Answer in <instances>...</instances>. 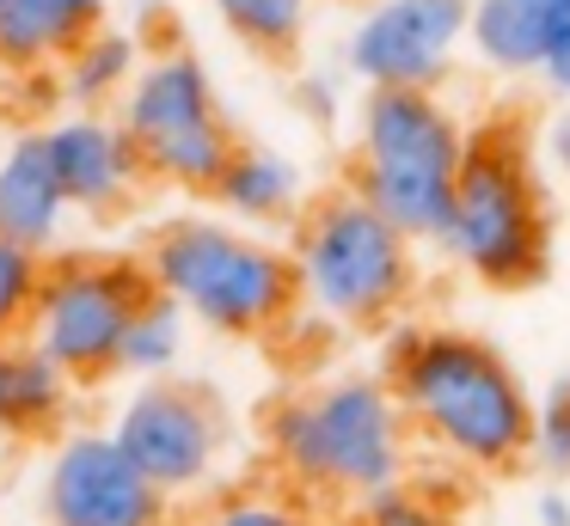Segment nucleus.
I'll use <instances>...</instances> for the list:
<instances>
[{"label": "nucleus", "mask_w": 570, "mask_h": 526, "mask_svg": "<svg viewBox=\"0 0 570 526\" xmlns=\"http://www.w3.org/2000/svg\"><path fill=\"white\" fill-rule=\"evenodd\" d=\"M411 435L466 472H515L533 459L540 398L497 343L460 325H399L381 361Z\"/></svg>", "instance_id": "f257e3e1"}, {"label": "nucleus", "mask_w": 570, "mask_h": 526, "mask_svg": "<svg viewBox=\"0 0 570 526\" xmlns=\"http://www.w3.org/2000/svg\"><path fill=\"white\" fill-rule=\"evenodd\" d=\"M271 459L301 496L368 502L405 484L411 423L399 410L386 374H332L288 391L264 423Z\"/></svg>", "instance_id": "f03ea898"}, {"label": "nucleus", "mask_w": 570, "mask_h": 526, "mask_svg": "<svg viewBox=\"0 0 570 526\" xmlns=\"http://www.w3.org/2000/svg\"><path fill=\"white\" fill-rule=\"evenodd\" d=\"M435 251L491 294H521L552 269V202L540 183V153L515 117L472 129Z\"/></svg>", "instance_id": "7ed1b4c3"}, {"label": "nucleus", "mask_w": 570, "mask_h": 526, "mask_svg": "<svg viewBox=\"0 0 570 526\" xmlns=\"http://www.w3.org/2000/svg\"><path fill=\"white\" fill-rule=\"evenodd\" d=\"M141 264H148L154 288L215 337H271L301 306V276L288 245L227 220L222 208L160 220Z\"/></svg>", "instance_id": "20e7f679"}, {"label": "nucleus", "mask_w": 570, "mask_h": 526, "mask_svg": "<svg viewBox=\"0 0 570 526\" xmlns=\"http://www.w3.org/2000/svg\"><path fill=\"white\" fill-rule=\"evenodd\" d=\"M423 239L381 215L356 183L313 196L288 227V257L301 276V306L337 330H386L423 281Z\"/></svg>", "instance_id": "39448f33"}, {"label": "nucleus", "mask_w": 570, "mask_h": 526, "mask_svg": "<svg viewBox=\"0 0 570 526\" xmlns=\"http://www.w3.org/2000/svg\"><path fill=\"white\" fill-rule=\"evenodd\" d=\"M472 129L442 86H362L350 135V183L411 239L435 245L466 166Z\"/></svg>", "instance_id": "423d86ee"}, {"label": "nucleus", "mask_w": 570, "mask_h": 526, "mask_svg": "<svg viewBox=\"0 0 570 526\" xmlns=\"http://www.w3.org/2000/svg\"><path fill=\"white\" fill-rule=\"evenodd\" d=\"M117 122L129 129L148 178L185 196H209L215 178L227 171V159L239 153L234 117L215 92L209 61L185 43L148 49L141 73L117 98Z\"/></svg>", "instance_id": "0eeeda50"}, {"label": "nucleus", "mask_w": 570, "mask_h": 526, "mask_svg": "<svg viewBox=\"0 0 570 526\" xmlns=\"http://www.w3.org/2000/svg\"><path fill=\"white\" fill-rule=\"evenodd\" d=\"M148 300L154 276L136 257H56L43 264L26 343L50 355L75 386H92L117 374L124 337Z\"/></svg>", "instance_id": "6e6552de"}, {"label": "nucleus", "mask_w": 570, "mask_h": 526, "mask_svg": "<svg viewBox=\"0 0 570 526\" xmlns=\"http://www.w3.org/2000/svg\"><path fill=\"white\" fill-rule=\"evenodd\" d=\"M111 435L124 453L166 489V496H203L227 459V416L190 379H136L111 410Z\"/></svg>", "instance_id": "1a4fd4ad"}, {"label": "nucleus", "mask_w": 570, "mask_h": 526, "mask_svg": "<svg viewBox=\"0 0 570 526\" xmlns=\"http://www.w3.org/2000/svg\"><path fill=\"white\" fill-rule=\"evenodd\" d=\"M472 0H362L344 31V73L362 86H442L466 56Z\"/></svg>", "instance_id": "9d476101"}, {"label": "nucleus", "mask_w": 570, "mask_h": 526, "mask_svg": "<svg viewBox=\"0 0 570 526\" xmlns=\"http://www.w3.org/2000/svg\"><path fill=\"white\" fill-rule=\"evenodd\" d=\"M50 526H173V496L124 453L111 428H75L43 459Z\"/></svg>", "instance_id": "9b49d317"}, {"label": "nucleus", "mask_w": 570, "mask_h": 526, "mask_svg": "<svg viewBox=\"0 0 570 526\" xmlns=\"http://www.w3.org/2000/svg\"><path fill=\"white\" fill-rule=\"evenodd\" d=\"M43 141H50L56 178H62L75 215H87V220L124 215L141 196V183H154L141 153H136V141H129V129L117 122V110H75L68 105L62 117L43 122Z\"/></svg>", "instance_id": "f8f14e48"}, {"label": "nucleus", "mask_w": 570, "mask_h": 526, "mask_svg": "<svg viewBox=\"0 0 570 526\" xmlns=\"http://www.w3.org/2000/svg\"><path fill=\"white\" fill-rule=\"evenodd\" d=\"M68 220H75V202L56 178L50 141H43V129H19L0 147V239L50 257L62 245Z\"/></svg>", "instance_id": "ddd939ff"}, {"label": "nucleus", "mask_w": 570, "mask_h": 526, "mask_svg": "<svg viewBox=\"0 0 570 526\" xmlns=\"http://www.w3.org/2000/svg\"><path fill=\"white\" fill-rule=\"evenodd\" d=\"M570 37V0H472L466 56L503 80H540Z\"/></svg>", "instance_id": "4468645a"}, {"label": "nucleus", "mask_w": 570, "mask_h": 526, "mask_svg": "<svg viewBox=\"0 0 570 526\" xmlns=\"http://www.w3.org/2000/svg\"><path fill=\"white\" fill-rule=\"evenodd\" d=\"M99 24L111 0H0V73H56Z\"/></svg>", "instance_id": "2eb2a0df"}, {"label": "nucleus", "mask_w": 570, "mask_h": 526, "mask_svg": "<svg viewBox=\"0 0 570 526\" xmlns=\"http://www.w3.org/2000/svg\"><path fill=\"white\" fill-rule=\"evenodd\" d=\"M209 202L222 208L227 220H239V227H295L301 215H307V171L295 166L288 153H276V147H246L239 141V153L227 159V171L215 178Z\"/></svg>", "instance_id": "dca6fc26"}, {"label": "nucleus", "mask_w": 570, "mask_h": 526, "mask_svg": "<svg viewBox=\"0 0 570 526\" xmlns=\"http://www.w3.org/2000/svg\"><path fill=\"white\" fill-rule=\"evenodd\" d=\"M68 404H75V379L43 349H31L26 337L0 349V440L50 435L68 416Z\"/></svg>", "instance_id": "f3484780"}, {"label": "nucleus", "mask_w": 570, "mask_h": 526, "mask_svg": "<svg viewBox=\"0 0 570 526\" xmlns=\"http://www.w3.org/2000/svg\"><path fill=\"white\" fill-rule=\"evenodd\" d=\"M141 61H148V49H141L136 31L99 24V31L56 68V86H62V98L75 110H117V98L129 92V80L141 73Z\"/></svg>", "instance_id": "a211bd4d"}, {"label": "nucleus", "mask_w": 570, "mask_h": 526, "mask_svg": "<svg viewBox=\"0 0 570 526\" xmlns=\"http://www.w3.org/2000/svg\"><path fill=\"white\" fill-rule=\"evenodd\" d=\"M185 349H190V312L173 306L160 288H154V300L136 312V325H129V337H124V361H117V374L160 379V374H173V367L185 361Z\"/></svg>", "instance_id": "6ab92c4d"}, {"label": "nucleus", "mask_w": 570, "mask_h": 526, "mask_svg": "<svg viewBox=\"0 0 570 526\" xmlns=\"http://www.w3.org/2000/svg\"><path fill=\"white\" fill-rule=\"evenodd\" d=\"M215 12L258 56H295L313 19V7H301V0H215Z\"/></svg>", "instance_id": "aec40b11"}, {"label": "nucleus", "mask_w": 570, "mask_h": 526, "mask_svg": "<svg viewBox=\"0 0 570 526\" xmlns=\"http://www.w3.org/2000/svg\"><path fill=\"white\" fill-rule=\"evenodd\" d=\"M185 526H313V514L283 489H227L209 508H197Z\"/></svg>", "instance_id": "412c9836"}, {"label": "nucleus", "mask_w": 570, "mask_h": 526, "mask_svg": "<svg viewBox=\"0 0 570 526\" xmlns=\"http://www.w3.org/2000/svg\"><path fill=\"white\" fill-rule=\"evenodd\" d=\"M38 281H43V251H26V245L0 239V349L26 337Z\"/></svg>", "instance_id": "4be33fe9"}, {"label": "nucleus", "mask_w": 570, "mask_h": 526, "mask_svg": "<svg viewBox=\"0 0 570 526\" xmlns=\"http://www.w3.org/2000/svg\"><path fill=\"white\" fill-rule=\"evenodd\" d=\"M356 526H460V520L442 508V502L423 496V489L393 484V489H381V496L356 502Z\"/></svg>", "instance_id": "5701e85b"}, {"label": "nucleus", "mask_w": 570, "mask_h": 526, "mask_svg": "<svg viewBox=\"0 0 570 526\" xmlns=\"http://www.w3.org/2000/svg\"><path fill=\"white\" fill-rule=\"evenodd\" d=\"M533 465L570 477V379H558L540 398V423H533Z\"/></svg>", "instance_id": "b1692460"}, {"label": "nucleus", "mask_w": 570, "mask_h": 526, "mask_svg": "<svg viewBox=\"0 0 570 526\" xmlns=\"http://www.w3.org/2000/svg\"><path fill=\"white\" fill-rule=\"evenodd\" d=\"M540 153H546V166H552L558 178H570V105L540 122Z\"/></svg>", "instance_id": "393cba45"}, {"label": "nucleus", "mask_w": 570, "mask_h": 526, "mask_svg": "<svg viewBox=\"0 0 570 526\" xmlns=\"http://www.w3.org/2000/svg\"><path fill=\"white\" fill-rule=\"evenodd\" d=\"M540 86H546V92H552V98H564V105H570V37H564V43L552 49V61H546Z\"/></svg>", "instance_id": "a878e982"}, {"label": "nucleus", "mask_w": 570, "mask_h": 526, "mask_svg": "<svg viewBox=\"0 0 570 526\" xmlns=\"http://www.w3.org/2000/svg\"><path fill=\"white\" fill-rule=\"evenodd\" d=\"M301 105H313L320 117H332L337 110V80L332 73H307V80H301Z\"/></svg>", "instance_id": "bb28decb"}, {"label": "nucleus", "mask_w": 570, "mask_h": 526, "mask_svg": "<svg viewBox=\"0 0 570 526\" xmlns=\"http://www.w3.org/2000/svg\"><path fill=\"white\" fill-rule=\"evenodd\" d=\"M540 526H570V502L564 496H540Z\"/></svg>", "instance_id": "cd10ccee"}, {"label": "nucleus", "mask_w": 570, "mask_h": 526, "mask_svg": "<svg viewBox=\"0 0 570 526\" xmlns=\"http://www.w3.org/2000/svg\"><path fill=\"white\" fill-rule=\"evenodd\" d=\"M301 7H325V0H301Z\"/></svg>", "instance_id": "c85d7f7f"}]
</instances>
